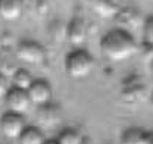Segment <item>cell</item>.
<instances>
[{
    "instance_id": "obj_19",
    "label": "cell",
    "mask_w": 153,
    "mask_h": 144,
    "mask_svg": "<svg viewBox=\"0 0 153 144\" xmlns=\"http://www.w3.org/2000/svg\"><path fill=\"white\" fill-rule=\"evenodd\" d=\"M150 103H152V108H153V93H152V96H150Z\"/></svg>"
},
{
    "instance_id": "obj_3",
    "label": "cell",
    "mask_w": 153,
    "mask_h": 144,
    "mask_svg": "<svg viewBox=\"0 0 153 144\" xmlns=\"http://www.w3.org/2000/svg\"><path fill=\"white\" fill-rule=\"evenodd\" d=\"M16 56L19 60L31 65H41L46 60L44 47L34 40H24L16 47Z\"/></svg>"
},
{
    "instance_id": "obj_16",
    "label": "cell",
    "mask_w": 153,
    "mask_h": 144,
    "mask_svg": "<svg viewBox=\"0 0 153 144\" xmlns=\"http://www.w3.org/2000/svg\"><path fill=\"white\" fill-rule=\"evenodd\" d=\"M147 144H153V131H147Z\"/></svg>"
},
{
    "instance_id": "obj_12",
    "label": "cell",
    "mask_w": 153,
    "mask_h": 144,
    "mask_svg": "<svg viewBox=\"0 0 153 144\" xmlns=\"http://www.w3.org/2000/svg\"><path fill=\"white\" fill-rule=\"evenodd\" d=\"M33 82H34V78H33L31 72L28 69H25V68H19L16 71H13V73H12V84L16 88L27 91L31 87Z\"/></svg>"
},
{
    "instance_id": "obj_7",
    "label": "cell",
    "mask_w": 153,
    "mask_h": 144,
    "mask_svg": "<svg viewBox=\"0 0 153 144\" xmlns=\"http://www.w3.org/2000/svg\"><path fill=\"white\" fill-rule=\"evenodd\" d=\"M121 97L125 103L128 105H137L138 102L143 100L144 97V84L138 76H130L124 84H122V91Z\"/></svg>"
},
{
    "instance_id": "obj_6",
    "label": "cell",
    "mask_w": 153,
    "mask_h": 144,
    "mask_svg": "<svg viewBox=\"0 0 153 144\" xmlns=\"http://www.w3.org/2000/svg\"><path fill=\"white\" fill-rule=\"evenodd\" d=\"M4 102H6L9 112L19 113V115H24L27 110H30V106H31L28 93L25 90L16 88V87H10L7 90L6 96H4Z\"/></svg>"
},
{
    "instance_id": "obj_11",
    "label": "cell",
    "mask_w": 153,
    "mask_h": 144,
    "mask_svg": "<svg viewBox=\"0 0 153 144\" xmlns=\"http://www.w3.org/2000/svg\"><path fill=\"white\" fill-rule=\"evenodd\" d=\"M19 144H44L46 138L43 131L37 128V126H27L24 129V132L21 134V137L18 138Z\"/></svg>"
},
{
    "instance_id": "obj_10",
    "label": "cell",
    "mask_w": 153,
    "mask_h": 144,
    "mask_svg": "<svg viewBox=\"0 0 153 144\" xmlns=\"http://www.w3.org/2000/svg\"><path fill=\"white\" fill-rule=\"evenodd\" d=\"M121 144H147V131L143 128H128L121 135Z\"/></svg>"
},
{
    "instance_id": "obj_5",
    "label": "cell",
    "mask_w": 153,
    "mask_h": 144,
    "mask_svg": "<svg viewBox=\"0 0 153 144\" xmlns=\"http://www.w3.org/2000/svg\"><path fill=\"white\" fill-rule=\"evenodd\" d=\"M27 93L31 100V105H34L37 108L44 106L47 103H52V99H53L52 85L46 79H34V82L27 90Z\"/></svg>"
},
{
    "instance_id": "obj_15",
    "label": "cell",
    "mask_w": 153,
    "mask_h": 144,
    "mask_svg": "<svg viewBox=\"0 0 153 144\" xmlns=\"http://www.w3.org/2000/svg\"><path fill=\"white\" fill-rule=\"evenodd\" d=\"M9 88H10V87H9V79H7V76H6L3 72H0V97H4Z\"/></svg>"
},
{
    "instance_id": "obj_8",
    "label": "cell",
    "mask_w": 153,
    "mask_h": 144,
    "mask_svg": "<svg viewBox=\"0 0 153 144\" xmlns=\"http://www.w3.org/2000/svg\"><path fill=\"white\" fill-rule=\"evenodd\" d=\"M37 121L40 122L41 126H46V128H52V126H56L60 119H62V112L60 108L55 105V103H47L44 106H40L37 108Z\"/></svg>"
},
{
    "instance_id": "obj_1",
    "label": "cell",
    "mask_w": 153,
    "mask_h": 144,
    "mask_svg": "<svg viewBox=\"0 0 153 144\" xmlns=\"http://www.w3.org/2000/svg\"><path fill=\"white\" fill-rule=\"evenodd\" d=\"M100 52L111 62H125L138 52V44L127 30L116 28L102 37Z\"/></svg>"
},
{
    "instance_id": "obj_20",
    "label": "cell",
    "mask_w": 153,
    "mask_h": 144,
    "mask_svg": "<svg viewBox=\"0 0 153 144\" xmlns=\"http://www.w3.org/2000/svg\"><path fill=\"white\" fill-rule=\"evenodd\" d=\"M0 63H1V57H0Z\"/></svg>"
},
{
    "instance_id": "obj_9",
    "label": "cell",
    "mask_w": 153,
    "mask_h": 144,
    "mask_svg": "<svg viewBox=\"0 0 153 144\" xmlns=\"http://www.w3.org/2000/svg\"><path fill=\"white\" fill-rule=\"evenodd\" d=\"M25 9V0H0V18L13 22L18 21Z\"/></svg>"
},
{
    "instance_id": "obj_17",
    "label": "cell",
    "mask_w": 153,
    "mask_h": 144,
    "mask_svg": "<svg viewBox=\"0 0 153 144\" xmlns=\"http://www.w3.org/2000/svg\"><path fill=\"white\" fill-rule=\"evenodd\" d=\"M44 144H59V143H57V140H46Z\"/></svg>"
},
{
    "instance_id": "obj_4",
    "label": "cell",
    "mask_w": 153,
    "mask_h": 144,
    "mask_svg": "<svg viewBox=\"0 0 153 144\" xmlns=\"http://www.w3.org/2000/svg\"><path fill=\"white\" fill-rule=\"evenodd\" d=\"M25 128L27 125H25L24 115L6 112L0 118V131L4 137H7L10 140H18Z\"/></svg>"
},
{
    "instance_id": "obj_18",
    "label": "cell",
    "mask_w": 153,
    "mask_h": 144,
    "mask_svg": "<svg viewBox=\"0 0 153 144\" xmlns=\"http://www.w3.org/2000/svg\"><path fill=\"white\" fill-rule=\"evenodd\" d=\"M150 72H152V75H153V59H152V63H150Z\"/></svg>"
},
{
    "instance_id": "obj_13",
    "label": "cell",
    "mask_w": 153,
    "mask_h": 144,
    "mask_svg": "<svg viewBox=\"0 0 153 144\" xmlns=\"http://www.w3.org/2000/svg\"><path fill=\"white\" fill-rule=\"evenodd\" d=\"M59 144H84V138L75 128H65L56 138Z\"/></svg>"
},
{
    "instance_id": "obj_14",
    "label": "cell",
    "mask_w": 153,
    "mask_h": 144,
    "mask_svg": "<svg viewBox=\"0 0 153 144\" xmlns=\"http://www.w3.org/2000/svg\"><path fill=\"white\" fill-rule=\"evenodd\" d=\"M143 38L147 46L153 47V15L144 21L143 25Z\"/></svg>"
},
{
    "instance_id": "obj_2",
    "label": "cell",
    "mask_w": 153,
    "mask_h": 144,
    "mask_svg": "<svg viewBox=\"0 0 153 144\" xmlns=\"http://www.w3.org/2000/svg\"><path fill=\"white\" fill-rule=\"evenodd\" d=\"M96 60L85 49H74L65 57V72L72 79H85L94 71Z\"/></svg>"
}]
</instances>
